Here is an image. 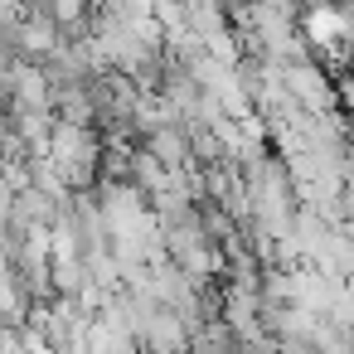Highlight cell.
<instances>
[{"mask_svg": "<svg viewBox=\"0 0 354 354\" xmlns=\"http://www.w3.org/2000/svg\"><path fill=\"white\" fill-rule=\"evenodd\" d=\"M281 78H286V97L306 112V117H330V107L339 102L335 83L325 78V68L315 59H301V64H281Z\"/></svg>", "mask_w": 354, "mask_h": 354, "instance_id": "cell-1", "label": "cell"}]
</instances>
